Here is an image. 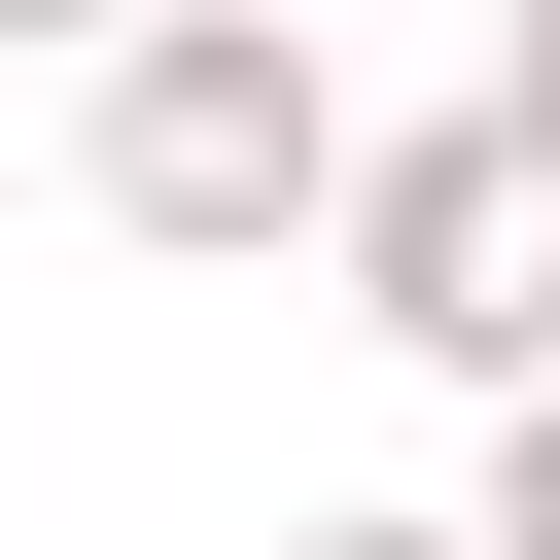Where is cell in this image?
I'll return each instance as SVG.
<instances>
[{
  "mask_svg": "<svg viewBox=\"0 0 560 560\" xmlns=\"http://www.w3.org/2000/svg\"><path fill=\"white\" fill-rule=\"evenodd\" d=\"M105 35H140V0H0V70H105Z\"/></svg>",
  "mask_w": 560,
  "mask_h": 560,
  "instance_id": "obj_5",
  "label": "cell"
},
{
  "mask_svg": "<svg viewBox=\"0 0 560 560\" xmlns=\"http://www.w3.org/2000/svg\"><path fill=\"white\" fill-rule=\"evenodd\" d=\"M490 105H525V140H560V0H490Z\"/></svg>",
  "mask_w": 560,
  "mask_h": 560,
  "instance_id": "obj_4",
  "label": "cell"
},
{
  "mask_svg": "<svg viewBox=\"0 0 560 560\" xmlns=\"http://www.w3.org/2000/svg\"><path fill=\"white\" fill-rule=\"evenodd\" d=\"M315 280H350V315H385L455 420H490V385H560V140H525V105H420V140L350 105V210H315Z\"/></svg>",
  "mask_w": 560,
  "mask_h": 560,
  "instance_id": "obj_2",
  "label": "cell"
},
{
  "mask_svg": "<svg viewBox=\"0 0 560 560\" xmlns=\"http://www.w3.org/2000/svg\"><path fill=\"white\" fill-rule=\"evenodd\" d=\"M490 560H560V385H490V490H455Z\"/></svg>",
  "mask_w": 560,
  "mask_h": 560,
  "instance_id": "obj_3",
  "label": "cell"
},
{
  "mask_svg": "<svg viewBox=\"0 0 560 560\" xmlns=\"http://www.w3.org/2000/svg\"><path fill=\"white\" fill-rule=\"evenodd\" d=\"M280 560H490V525H280Z\"/></svg>",
  "mask_w": 560,
  "mask_h": 560,
  "instance_id": "obj_6",
  "label": "cell"
},
{
  "mask_svg": "<svg viewBox=\"0 0 560 560\" xmlns=\"http://www.w3.org/2000/svg\"><path fill=\"white\" fill-rule=\"evenodd\" d=\"M70 175H105V245L280 280V245L350 210V70H315V0H140V35L70 70Z\"/></svg>",
  "mask_w": 560,
  "mask_h": 560,
  "instance_id": "obj_1",
  "label": "cell"
}]
</instances>
